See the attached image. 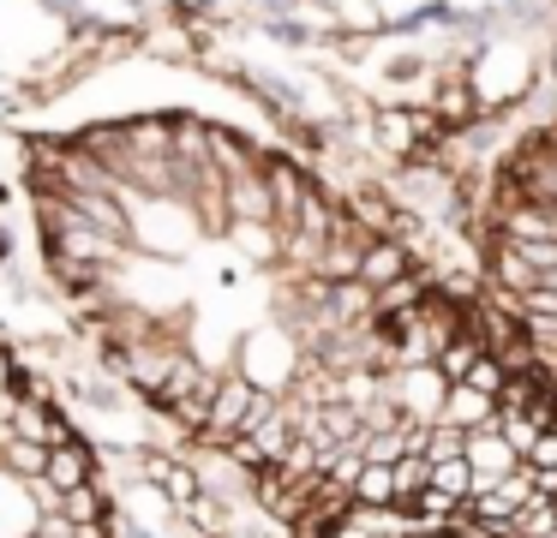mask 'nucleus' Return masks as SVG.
<instances>
[{
    "label": "nucleus",
    "mask_w": 557,
    "mask_h": 538,
    "mask_svg": "<svg viewBox=\"0 0 557 538\" xmlns=\"http://www.w3.org/2000/svg\"><path fill=\"white\" fill-rule=\"evenodd\" d=\"M480 275L509 347L557 395V114L497 162L480 203Z\"/></svg>",
    "instance_id": "2"
},
{
    "label": "nucleus",
    "mask_w": 557,
    "mask_h": 538,
    "mask_svg": "<svg viewBox=\"0 0 557 538\" xmlns=\"http://www.w3.org/2000/svg\"><path fill=\"white\" fill-rule=\"evenodd\" d=\"M25 191L97 353L300 502L557 509L545 406L288 150L162 108L30 138Z\"/></svg>",
    "instance_id": "1"
}]
</instances>
